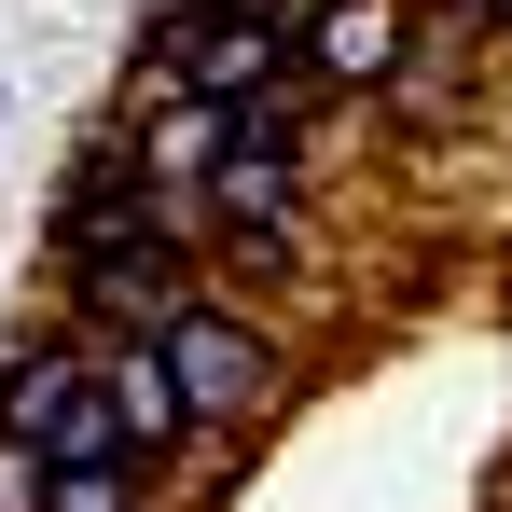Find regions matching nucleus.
I'll return each instance as SVG.
<instances>
[{
	"instance_id": "obj_1",
	"label": "nucleus",
	"mask_w": 512,
	"mask_h": 512,
	"mask_svg": "<svg viewBox=\"0 0 512 512\" xmlns=\"http://www.w3.org/2000/svg\"><path fill=\"white\" fill-rule=\"evenodd\" d=\"M0 443H28L42 471H97V457H125L111 388H97V346L70 333V319L0 346Z\"/></svg>"
},
{
	"instance_id": "obj_2",
	"label": "nucleus",
	"mask_w": 512,
	"mask_h": 512,
	"mask_svg": "<svg viewBox=\"0 0 512 512\" xmlns=\"http://www.w3.org/2000/svg\"><path fill=\"white\" fill-rule=\"evenodd\" d=\"M167 360H180V402H194V429H263L277 402H291V346L263 333L236 291L180 305V319H167Z\"/></svg>"
},
{
	"instance_id": "obj_3",
	"label": "nucleus",
	"mask_w": 512,
	"mask_h": 512,
	"mask_svg": "<svg viewBox=\"0 0 512 512\" xmlns=\"http://www.w3.org/2000/svg\"><path fill=\"white\" fill-rule=\"evenodd\" d=\"M429 14L416 0H305V28H291V84L333 97V111H360V97H388L402 70H416Z\"/></svg>"
},
{
	"instance_id": "obj_4",
	"label": "nucleus",
	"mask_w": 512,
	"mask_h": 512,
	"mask_svg": "<svg viewBox=\"0 0 512 512\" xmlns=\"http://www.w3.org/2000/svg\"><path fill=\"white\" fill-rule=\"evenodd\" d=\"M97 388H111V429H125V457H139V471H167V457H194V443H208V429H194V402H180L167 333L97 346Z\"/></svg>"
},
{
	"instance_id": "obj_5",
	"label": "nucleus",
	"mask_w": 512,
	"mask_h": 512,
	"mask_svg": "<svg viewBox=\"0 0 512 512\" xmlns=\"http://www.w3.org/2000/svg\"><path fill=\"white\" fill-rule=\"evenodd\" d=\"M305 167L319 153H222L194 194V236H250V222H305Z\"/></svg>"
},
{
	"instance_id": "obj_6",
	"label": "nucleus",
	"mask_w": 512,
	"mask_h": 512,
	"mask_svg": "<svg viewBox=\"0 0 512 512\" xmlns=\"http://www.w3.org/2000/svg\"><path fill=\"white\" fill-rule=\"evenodd\" d=\"M167 471H139V457H97V471H42V512H153Z\"/></svg>"
},
{
	"instance_id": "obj_7",
	"label": "nucleus",
	"mask_w": 512,
	"mask_h": 512,
	"mask_svg": "<svg viewBox=\"0 0 512 512\" xmlns=\"http://www.w3.org/2000/svg\"><path fill=\"white\" fill-rule=\"evenodd\" d=\"M485 42H499V56H512V0H485Z\"/></svg>"
}]
</instances>
